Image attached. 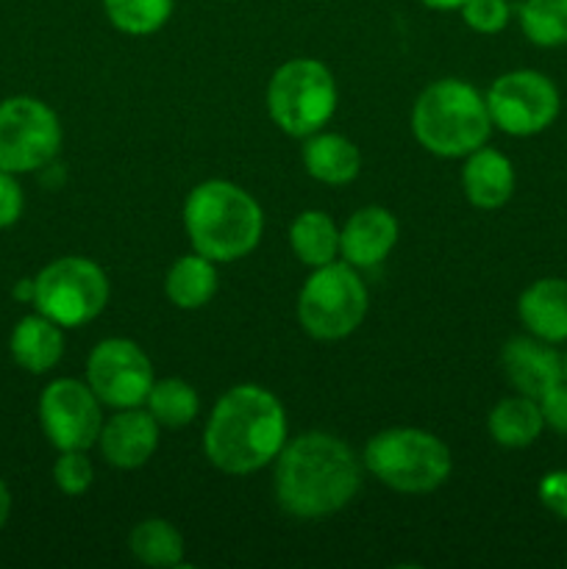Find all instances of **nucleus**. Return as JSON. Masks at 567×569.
Instances as JSON below:
<instances>
[{"instance_id": "obj_26", "label": "nucleus", "mask_w": 567, "mask_h": 569, "mask_svg": "<svg viewBox=\"0 0 567 569\" xmlns=\"http://www.w3.org/2000/svg\"><path fill=\"white\" fill-rule=\"evenodd\" d=\"M103 9L117 31L148 37L170 20L172 0H103Z\"/></svg>"}, {"instance_id": "obj_17", "label": "nucleus", "mask_w": 567, "mask_h": 569, "mask_svg": "<svg viewBox=\"0 0 567 569\" xmlns=\"http://www.w3.org/2000/svg\"><path fill=\"white\" fill-rule=\"evenodd\" d=\"M461 187L467 200L478 209H500L515 192V167L504 153L481 144L467 156Z\"/></svg>"}, {"instance_id": "obj_16", "label": "nucleus", "mask_w": 567, "mask_h": 569, "mask_svg": "<svg viewBox=\"0 0 567 569\" xmlns=\"http://www.w3.org/2000/svg\"><path fill=\"white\" fill-rule=\"evenodd\" d=\"M523 326L543 342H567V281L565 278H539L517 303Z\"/></svg>"}, {"instance_id": "obj_14", "label": "nucleus", "mask_w": 567, "mask_h": 569, "mask_svg": "<svg viewBox=\"0 0 567 569\" xmlns=\"http://www.w3.org/2000/svg\"><path fill=\"white\" fill-rule=\"evenodd\" d=\"M98 442L109 465L120 467V470H137V467L148 465L150 456L156 453L159 422L153 420L150 411H139L137 406L120 409V415L103 422Z\"/></svg>"}, {"instance_id": "obj_31", "label": "nucleus", "mask_w": 567, "mask_h": 569, "mask_svg": "<svg viewBox=\"0 0 567 569\" xmlns=\"http://www.w3.org/2000/svg\"><path fill=\"white\" fill-rule=\"evenodd\" d=\"M22 189L11 172L0 170V228H9L22 214Z\"/></svg>"}, {"instance_id": "obj_35", "label": "nucleus", "mask_w": 567, "mask_h": 569, "mask_svg": "<svg viewBox=\"0 0 567 569\" xmlns=\"http://www.w3.org/2000/svg\"><path fill=\"white\" fill-rule=\"evenodd\" d=\"M561 365H565V381H567V353H565V359H561Z\"/></svg>"}, {"instance_id": "obj_34", "label": "nucleus", "mask_w": 567, "mask_h": 569, "mask_svg": "<svg viewBox=\"0 0 567 569\" xmlns=\"http://www.w3.org/2000/svg\"><path fill=\"white\" fill-rule=\"evenodd\" d=\"M422 3H426L428 9L454 11V9H461V3H465V0H422Z\"/></svg>"}, {"instance_id": "obj_8", "label": "nucleus", "mask_w": 567, "mask_h": 569, "mask_svg": "<svg viewBox=\"0 0 567 569\" xmlns=\"http://www.w3.org/2000/svg\"><path fill=\"white\" fill-rule=\"evenodd\" d=\"M367 315V289L354 267L322 264L306 281L298 298V320L315 339H345L361 326Z\"/></svg>"}, {"instance_id": "obj_23", "label": "nucleus", "mask_w": 567, "mask_h": 569, "mask_svg": "<svg viewBox=\"0 0 567 569\" xmlns=\"http://www.w3.org/2000/svg\"><path fill=\"white\" fill-rule=\"evenodd\" d=\"M131 553L148 567H183V539L167 520H145L131 531Z\"/></svg>"}, {"instance_id": "obj_4", "label": "nucleus", "mask_w": 567, "mask_h": 569, "mask_svg": "<svg viewBox=\"0 0 567 569\" xmlns=\"http://www.w3.org/2000/svg\"><path fill=\"white\" fill-rule=\"evenodd\" d=\"M411 131L417 142L434 156L456 159L481 148L493 131L487 98L476 87L445 78L422 89L411 111Z\"/></svg>"}, {"instance_id": "obj_21", "label": "nucleus", "mask_w": 567, "mask_h": 569, "mask_svg": "<svg viewBox=\"0 0 567 569\" xmlns=\"http://www.w3.org/2000/svg\"><path fill=\"white\" fill-rule=\"evenodd\" d=\"M165 292L178 309H200V306H206L217 292L215 261L200 253L181 256L167 272Z\"/></svg>"}, {"instance_id": "obj_22", "label": "nucleus", "mask_w": 567, "mask_h": 569, "mask_svg": "<svg viewBox=\"0 0 567 569\" xmlns=\"http://www.w3.org/2000/svg\"><path fill=\"white\" fill-rule=\"evenodd\" d=\"M295 256L309 267L331 264L339 253V231L322 211H304L289 228Z\"/></svg>"}, {"instance_id": "obj_1", "label": "nucleus", "mask_w": 567, "mask_h": 569, "mask_svg": "<svg viewBox=\"0 0 567 569\" xmlns=\"http://www.w3.org/2000/svg\"><path fill=\"white\" fill-rule=\"evenodd\" d=\"M361 470L354 450L331 433L311 431L276 456V498L287 515L317 520L345 509L359 492Z\"/></svg>"}, {"instance_id": "obj_27", "label": "nucleus", "mask_w": 567, "mask_h": 569, "mask_svg": "<svg viewBox=\"0 0 567 569\" xmlns=\"http://www.w3.org/2000/svg\"><path fill=\"white\" fill-rule=\"evenodd\" d=\"M53 481L64 495H83L94 481V470L83 450H61L53 465Z\"/></svg>"}, {"instance_id": "obj_20", "label": "nucleus", "mask_w": 567, "mask_h": 569, "mask_svg": "<svg viewBox=\"0 0 567 569\" xmlns=\"http://www.w3.org/2000/svg\"><path fill=\"white\" fill-rule=\"evenodd\" d=\"M545 420L539 411V400L517 395V398L500 400L489 415V433L504 448H528L543 433Z\"/></svg>"}, {"instance_id": "obj_12", "label": "nucleus", "mask_w": 567, "mask_h": 569, "mask_svg": "<svg viewBox=\"0 0 567 569\" xmlns=\"http://www.w3.org/2000/svg\"><path fill=\"white\" fill-rule=\"evenodd\" d=\"M87 381L100 403L111 409H133L148 400L153 387V365L131 339H103L89 353Z\"/></svg>"}, {"instance_id": "obj_11", "label": "nucleus", "mask_w": 567, "mask_h": 569, "mask_svg": "<svg viewBox=\"0 0 567 569\" xmlns=\"http://www.w3.org/2000/svg\"><path fill=\"white\" fill-rule=\"evenodd\" d=\"M39 422L56 450H87L98 442L103 415L89 383L59 378L39 398Z\"/></svg>"}, {"instance_id": "obj_10", "label": "nucleus", "mask_w": 567, "mask_h": 569, "mask_svg": "<svg viewBox=\"0 0 567 569\" xmlns=\"http://www.w3.org/2000/svg\"><path fill=\"white\" fill-rule=\"evenodd\" d=\"M559 89L537 70H515L493 81L487 92V109L493 126L511 137L543 133L559 117Z\"/></svg>"}, {"instance_id": "obj_24", "label": "nucleus", "mask_w": 567, "mask_h": 569, "mask_svg": "<svg viewBox=\"0 0 567 569\" xmlns=\"http://www.w3.org/2000/svg\"><path fill=\"white\" fill-rule=\"evenodd\" d=\"M517 17L528 42L539 48L567 44V0H523Z\"/></svg>"}, {"instance_id": "obj_2", "label": "nucleus", "mask_w": 567, "mask_h": 569, "mask_svg": "<svg viewBox=\"0 0 567 569\" xmlns=\"http://www.w3.org/2000/svg\"><path fill=\"white\" fill-rule=\"evenodd\" d=\"M287 445V415L267 389L242 383L217 400L203 433L211 465L228 476H248L270 465Z\"/></svg>"}, {"instance_id": "obj_28", "label": "nucleus", "mask_w": 567, "mask_h": 569, "mask_svg": "<svg viewBox=\"0 0 567 569\" xmlns=\"http://www.w3.org/2000/svg\"><path fill=\"white\" fill-rule=\"evenodd\" d=\"M461 17L478 33H500L509 22L511 9L506 0H465Z\"/></svg>"}, {"instance_id": "obj_7", "label": "nucleus", "mask_w": 567, "mask_h": 569, "mask_svg": "<svg viewBox=\"0 0 567 569\" xmlns=\"http://www.w3.org/2000/svg\"><path fill=\"white\" fill-rule=\"evenodd\" d=\"M109 303V278L81 256L56 259L33 278V306L61 328L87 326Z\"/></svg>"}, {"instance_id": "obj_29", "label": "nucleus", "mask_w": 567, "mask_h": 569, "mask_svg": "<svg viewBox=\"0 0 567 569\" xmlns=\"http://www.w3.org/2000/svg\"><path fill=\"white\" fill-rule=\"evenodd\" d=\"M539 503L548 511H554L556 517L567 520V470L548 472V476L539 481Z\"/></svg>"}, {"instance_id": "obj_32", "label": "nucleus", "mask_w": 567, "mask_h": 569, "mask_svg": "<svg viewBox=\"0 0 567 569\" xmlns=\"http://www.w3.org/2000/svg\"><path fill=\"white\" fill-rule=\"evenodd\" d=\"M9 515H11V492L9 487H6L3 478H0V531H3V526L9 522Z\"/></svg>"}, {"instance_id": "obj_33", "label": "nucleus", "mask_w": 567, "mask_h": 569, "mask_svg": "<svg viewBox=\"0 0 567 569\" xmlns=\"http://www.w3.org/2000/svg\"><path fill=\"white\" fill-rule=\"evenodd\" d=\"M14 298L22 303H33V278H22L14 287Z\"/></svg>"}, {"instance_id": "obj_6", "label": "nucleus", "mask_w": 567, "mask_h": 569, "mask_svg": "<svg viewBox=\"0 0 567 569\" xmlns=\"http://www.w3.org/2000/svg\"><path fill=\"white\" fill-rule=\"evenodd\" d=\"M272 122L289 137H311L337 109V83L331 70L315 59H292L278 67L267 87Z\"/></svg>"}, {"instance_id": "obj_19", "label": "nucleus", "mask_w": 567, "mask_h": 569, "mask_svg": "<svg viewBox=\"0 0 567 569\" xmlns=\"http://www.w3.org/2000/svg\"><path fill=\"white\" fill-rule=\"evenodd\" d=\"M304 164L317 181L342 187L359 176L361 156L359 148L339 133H311L304 148Z\"/></svg>"}, {"instance_id": "obj_3", "label": "nucleus", "mask_w": 567, "mask_h": 569, "mask_svg": "<svg viewBox=\"0 0 567 569\" xmlns=\"http://www.w3.org/2000/svg\"><path fill=\"white\" fill-rule=\"evenodd\" d=\"M183 226L195 253L211 261H237L259 244L261 206L231 181H206L189 192Z\"/></svg>"}, {"instance_id": "obj_5", "label": "nucleus", "mask_w": 567, "mask_h": 569, "mask_svg": "<svg viewBox=\"0 0 567 569\" xmlns=\"http://www.w3.org/2000/svg\"><path fill=\"white\" fill-rule=\"evenodd\" d=\"M365 465L384 487L420 495L442 487L450 476V450L420 428H389L370 439Z\"/></svg>"}, {"instance_id": "obj_18", "label": "nucleus", "mask_w": 567, "mask_h": 569, "mask_svg": "<svg viewBox=\"0 0 567 569\" xmlns=\"http://www.w3.org/2000/svg\"><path fill=\"white\" fill-rule=\"evenodd\" d=\"M11 359L28 370L31 376H42V372L53 370L64 353V337H61V326L48 320L44 315H28L14 326L9 339Z\"/></svg>"}, {"instance_id": "obj_30", "label": "nucleus", "mask_w": 567, "mask_h": 569, "mask_svg": "<svg viewBox=\"0 0 567 569\" xmlns=\"http://www.w3.org/2000/svg\"><path fill=\"white\" fill-rule=\"evenodd\" d=\"M539 411H543L545 426L554 428L556 433H565L567 437V383H556L554 389L539 398Z\"/></svg>"}, {"instance_id": "obj_15", "label": "nucleus", "mask_w": 567, "mask_h": 569, "mask_svg": "<svg viewBox=\"0 0 567 569\" xmlns=\"http://www.w3.org/2000/svg\"><path fill=\"white\" fill-rule=\"evenodd\" d=\"M398 242V220L381 206L359 209L339 231V253L350 267H376Z\"/></svg>"}, {"instance_id": "obj_9", "label": "nucleus", "mask_w": 567, "mask_h": 569, "mask_svg": "<svg viewBox=\"0 0 567 569\" xmlns=\"http://www.w3.org/2000/svg\"><path fill=\"white\" fill-rule=\"evenodd\" d=\"M61 148V126L48 103L17 94L0 103V170L20 176L50 164Z\"/></svg>"}, {"instance_id": "obj_25", "label": "nucleus", "mask_w": 567, "mask_h": 569, "mask_svg": "<svg viewBox=\"0 0 567 569\" xmlns=\"http://www.w3.org/2000/svg\"><path fill=\"white\" fill-rule=\"evenodd\" d=\"M148 411L159 426L181 428L198 415V395L181 378H165L153 381L148 392Z\"/></svg>"}, {"instance_id": "obj_13", "label": "nucleus", "mask_w": 567, "mask_h": 569, "mask_svg": "<svg viewBox=\"0 0 567 569\" xmlns=\"http://www.w3.org/2000/svg\"><path fill=\"white\" fill-rule=\"evenodd\" d=\"M504 372L511 387L526 398L539 400L548 389L565 381L561 356L537 337H515L504 345Z\"/></svg>"}]
</instances>
